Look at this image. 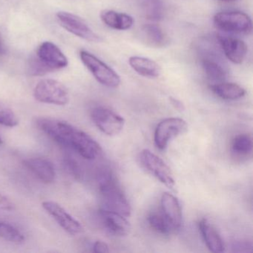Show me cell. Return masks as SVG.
Here are the masks:
<instances>
[{"mask_svg":"<svg viewBox=\"0 0 253 253\" xmlns=\"http://www.w3.org/2000/svg\"><path fill=\"white\" fill-rule=\"evenodd\" d=\"M210 89L223 100H236L245 96L246 91L241 85L233 83H218L210 85Z\"/></svg>","mask_w":253,"mask_h":253,"instance_id":"obj_21","label":"cell"},{"mask_svg":"<svg viewBox=\"0 0 253 253\" xmlns=\"http://www.w3.org/2000/svg\"><path fill=\"white\" fill-rule=\"evenodd\" d=\"M20 120L15 112L8 105L0 100V125L13 128L18 126Z\"/></svg>","mask_w":253,"mask_h":253,"instance_id":"obj_24","label":"cell"},{"mask_svg":"<svg viewBox=\"0 0 253 253\" xmlns=\"http://www.w3.org/2000/svg\"><path fill=\"white\" fill-rule=\"evenodd\" d=\"M219 1H221V2H233L238 1V0H219Z\"/></svg>","mask_w":253,"mask_h":253,"instance_id":"obj_32","label":"cell"},{"mask_svg":"<svg viewBox=\"0 0 253 253\" xmlns=\"http://www.w3.org/2000/svg\"><path fill=\"white\" fill-rule=\"evenodd\" d=\"M5 52V47H4L3 42H2V38L0 37V54H4Z\"/></svg>","mask_w":253,"mask_h":253,"instance_id":"obj_31","label":"cell"},{"mask_svg":"<svg viewBox=\"0 0 253 253\" xmlns=\"http://www.w3.org/2000/svg\"><path fill=\"white\" fill-rule=\"evenodd\" d=\"M3 141H2V137H0V145H2Z\"/></svg>","mask_w":253,"mask_h":253,"instance_id":"obj_33","label":"cell"},{"mask_svg":"<svg viewBox=\"0 0 253 253\" xmlns=\"http://www.w3.org/2000/svg\"><path fill=\"white\" fill-rule=\"evenodd\" d=\"M57 21L61 27L69 33L91 42H100L101 37L96 34L81 17L66 11H60L56 14Z\"/></svg>","mask_w":253,"mask_h":253,"instance_id":"obj_6","label":"cell"},{"mask_svg":"<svg viewBox=\"0 0 253 253\" xmlns=\"http://www.w3.org/2000/svg\"><path fill=\"white\" fill-rule=\"evenodd\" d=\"M163 214L168 221L172 231L180 229L183 220V214L180 202L174 195L169 192L163 194L161 198Z\"/></svg>","mask_w":253,"mask_h":253,"instance_id":"obj_14","label":"cell"},{"mask_svg":"<svg viewBox=\"0 0 253 253\" xmlns=\"http://www.w3.org/2000/svg\"><path fill=\"white\" fill-rule=\"evenodd\" d=\"M14 209V203L5 195L0 194V211H13Z\"/></svg>","mask_w":253,"mask_h":253,"instance_id":"obj_27","label":"cell"},{"mask_svg":"<svg viewBox=\"0 0 253 253\" xmlns=\"http://www.w3.org/2000/svg\"><path fill=\"white\" fill-rule=\"evenodd\" d=\"M213 23L219 30L226 33L250 35L253 22L248 14L241 11H223L214 16Z\"/></svg>","mask_w":253,"mask_h":253,"instance_id":"obj_5","label":"cell"},{"mask_svg":"<svg viewBox=\"0 0 253 253\" xmlns=\"http://www.w3.org/2000/svg\"><path fill=\"white\" fill-rule=\"evenodd\" d=\"M42 206L66 232L72 235L82 233L84 228L81 223L71 215L61 205L54 201H46L42 203Z\"/></svg>","mask_w":253,"mask_h":253,"instance_id":"obj_11","label":"cell"},{"mask_svg":"<svg viewBox=\"0 0 253 253\" xmlns=\"http://www.w3.org/2000/svg\"><path fill=\"white\" fill-rule=\"evenodd\" d=\"M34 97L41 103L56 106H66L70 100L66 85L53 79L40 81L34 89Z\"/></svg>","mask_w":253,"mask_h":253,"instance_id":"obj_3","label":"cell"},{"mask_svg":"<svg viewBox=\"0 0 253 253\" xmlns=\"http://www.w3.org/2000/svg\"><path fill=\"white\" fill-rule=\"evenodd\" d=\"M217 41L223 50L225 57L234 64H241L247 54V44L238 38L232 37L217 36Z\"/></svg>","mask_w":253,"mask_h":253,"instance_id":"obj_13","label":"cell"},{"mask_svg":"<svg viewBox=\"0 0 253 253\" xmlns=\"http://www.w3.org/2000/svg\"><path fill=\"white\" fill-rule=\"evenodd\" d=\"M97 180L107 210L129 217L131 211L129 203L112 171L109 168L102 167L97 171Z\"/></svg>","mask_w":253,"mask_h":253,"instance_id":"obj_2","label":"cell"},{"mask_svg":"<svg viewBox=\"0 0 253 253\" xmlns=\"http://www.w3.org/2000/svg\"><path fill=\"white\" fill-rule=\"evenodd\" d=\"M251 244H249L248 243L243 242V241H238V242L235 243V244L233 245L235 251L237 249H239V250H237V252H241V249H245L246 252H247L248 251L247 249L251 248Z\"/></svg>","mask_w":253,"mask_h":253,"instance_id":"obj_30","label":"cell"},{"mask_svg":"<svg viewBox=\"0 0 253 253\" xmlns=\"http://www.w3.org/2000/svg\"><path fill=\"white\" fill-rule=\"evenodd\" d=\"M38 125L56 143L73 149L85 159L92 161L101 155L100 144L89 134L69 123L54 118H42L38 120Z\"/></svg>","mask_w":253,"mask_h":253,"instance_id":"obj_1","label":"cell"},{"mask_svg":"<svg viewBox=\"0 0 253 253\" xmlns=\"http://www.w3.org/2000/svg\"><path fill=\"white\" fill-rule=\"evenodd\" d=\"M23 164L42 183L49 184L55 180V168L48 160L41 158H29L24 161Z\"/></svg>","mask_w":253,"mask_h":253,"instance_id":"obj_15","label":"cell"},{"mask_svg":"<svg viewBox=\"0 0 253 253\" xmlns=\"http://www.w3.org/2000/svg\"><path fill=\"white\" fill-rule=\"evenodd\" d=\"M128 63L133 70L145 78H158L161 74L159 65L146 57L132 56L128 60Z\"/></svg>","mask_w":253,"mask_h":253,"instance_id":"obj_20","label":"cell"},{"mask_svg":"<svg viewBox=\"0 0 253 253\" xmlns=\"http://www.w3.org/2000/svg\"><path fill=\"white\" fill-rule=\"evenodd\" d=\"M93 251L97 253H109V247L106 243L97 241L93 246Z\"/></svg>","mask_w":253,"mask_h":253,"instance_id":"obj_28","label":"cell"},{"mask_svg":"<svg viewBox=\"0 0 253 253\" xmlns=\"http://www.w3.org/2000/svg\"><path fill=\"white\" fill-rule=\"evenodd\" d=\"M80 58L91 75L102 85L117 88L121 84V77L104 62L85 50L80 51Z\"/></svg>","mask_w":253,"mask_h":253,"instance_id":"obj_4","label":"cell"},{"mask_svg":"<svg viewBox=\"0 0 253 253\" xmlns=\"http://www.w3.org/2000/svg\"><path fill=\"white\" fill-rule=\"evenodd\" d=\"M162 7L158 0H152L146 7L147 17L152 20H160L163 15Z\"/></svg>","mask_w":253,"mask_h":253,"instance_id":"obj_26","label":"cell"},{"mask_svg":"<svg viewBox=\"0 0 253 253\" xmlns=\"http://www.w3.org/2000/svg\"><path fill=\"white\" fill-rule=\"evenodd\" d=\"M140 40L152 48H164L169 43L168 36L156 24H145L140 30Z\"/></svg>","mask_w":253,"mask_h":253,"instance_id":"obj_16","label":"cell"},{"mask_svg":"<svg viewBox=\"0 0 253 253\" xmlns=\"http://www.w3.org/2000/svg\"><path fill=\"white\" fill-rule=\"evenodd\" d=\"M99 217L105 229L115 236H126L129 233V222L125 216L116 211L102 210L99 211Z\"/></svg>","mask_w":253,"mask_h":253,"instance_id":"obj_12","label":"cell"},{"mask_svg":"<svg viewBox=\"0 0 253 253\" xmlns=\"http://www.w3.org/2000/svg\"><path fill=\"white\" fill-rule=\"evenodd\" d=\"M148 221L154 230L162 235H169L172 231L171 226L169 224L168 221L163 214L152 213L148 217Z\"/></svg>","mask_w":253,"mask_h":253,"instance_id":"obj_25","label":"cell"},{"mask_svg":"<svg viewBox=\"0 0 253 253\" xmlns=\"http://www.w3.org/2000/svg\"><path fill=\"white\" fill-rule=\"evenodd\" d=\"M186 121L181 118H167L159 123L155 128L154 140L157 147L164 150L169 142L187 131Z\"/></svg>","mask_w":253,"mask_h":253,"instance_id":"obj_9","label":"cell"},{"mask_svg":"<svg viewBox=\"0 0 253 253\" xmlns=\"http://www.w3.org/2000/svg\"><path fill=\"white\" fill-rule=\"evenodd\" d=\"M140 161L143 168L156 177L163 184L173 189L175 184L172 172L167 164L158 155L148 149H144L140 154Z\"/></svg>","mask_w":253,"mask_h":253,"instance_id":"obj_7","label":"cell"},{"mask_svg":"<svg viewBox=\"0 0 253 253\" xmlns=\"http://www.w3.org/2000/svg\"><path fill=\"white\" fill-rule=\"evenodd\" d=\"M253 138L248 134L237 135L232 140V151L237 156H247L253 152Z\"/></svg>","mask_w":253,"mask_h":253,"instance_id":"obj_22","label":"cell"},{"mask_svg":"<svg viewBox=\"0 0 253 253\" xmlns=\"http://www.w3.org/2000/svg\"><path fill=\"white\" fill-rule=\"evenodd\" d=\"M91 118L96 126L108 136L118 135L125 126L124 118L108 108H94L91 110Z\"/></svg>","mask_w":253,"mask_h":253,"instance_id":"obj_8","label":"cell"},{"mask_svg":"<svg viewBox=\"0 0 253 253\" xmlns=\"http://www.w3.org/2000/svg\"><path fill=\"white\" fill-rule=\"evenodd\" d=\"M198 226L207 248L212 253H223L224 244L217 229L206 219L200 220Z\"/></svg>","mask_w":253,"mask_h":253,"instance_id":"obj_17","label":"cell"},{"mask_svg":"<svg viewBox=\"0 0 253 253\" xmlns=\"http://www.w3.org/2000/svg\"><path fill=\"white\" fill-rule=\"evenodd\" d=\"M36 57L50 72L64 69L69 64L63 51L51 42H42L37 50Z\"/></svg>","mask_w":253,"mask_h":253,"instance_id":"obj_10","label":"cell"},{"mask_svg":"<svg viewBox=\"0 0 253 253\" xmlns=\"http://www.w3.org/2000/svg\"><path fill=\"white\" fill-rule=\"evenodd\" d=\"M0 238L15 244H20L25 241L24 235L15 226L2 221H0Z\"/></svg>","mask_w":253,"mask_h":253,"instance_id":"obj_23","label":"cell"},{"mask_svg":"<svg viewBox=\"0 0 253 253\" xmlns=\"http://www.w3.org/2000/svg\"><path fill=\"white\" fill-rule=\"evenodd\" d=\"M201 63L203 70L209 79L214 82H221L226 79L227 70L213 53L210 55H204Z\"/></svg>","mask_w":253,"mask_h":253,"instance_id":"obj_19","label":"cell"},{"mask_svg":"<svg viewBox=\"0 0 253 253\" xmlns=\"http://www.w3.org/2000/svg\"><path fill=\"white\" fill-rule=\"evenodd\" d=\"M103 23L112 29L119 31L128 30L134 25V19L128 14L117 12L113 10H104L100 13Z\"/></svg>","mask_w":253,"mask_h":253,"instance_id":"obj_18","label":"cell"},{"mask_svg":"<svg viewBox=\"0 0 253 253\" xmlns=\"http://www.w3.org/2000/svg\"><path fill=\"white\" fill-rule=\"evenodd\" d=\"M170 102H171L172 106L175 108L177 110L180 111V112H183V111L185 110V106L183 105V103H182L180 100H177V99L174 98V97H169Z\"/></svg>","mask_w":253,"mask_h":253,"instance_id":"obj_29","label":"cell"}]
</instances>
